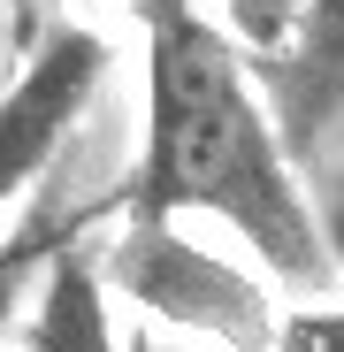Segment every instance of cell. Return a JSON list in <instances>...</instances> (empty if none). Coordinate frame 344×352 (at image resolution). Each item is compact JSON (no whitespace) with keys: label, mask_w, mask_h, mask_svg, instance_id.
<instances>
[{"label":"cell","mask_w":344,"mask_h":352,"mask_svg":"<svg viewBox=\"0 0 344 352\" xmlns=\"http://www.w3.org/2000/svg\"><path fill=\"white\" fill-rule=\"evenodd\" d=\"M146 23V146L115 207L138 222L214 214L268 261L291 291H329V253L314 230V199L299 184L268 100L253 92L238 46L214 31L199 0L138 8Z\"/></svg>","instance_id":"obj_1"},{"label":"cell","mask_w":344,"mask_h":352,"mask_svg":"<svg viewBox=\"0 0 344 352\" xmlns=\"http://www.w3.org/2000/svg\"><path fill=\"white\" fill-rule=\"evenodd\" d=\"M100 291H123L130 307L176 322L192 337H214L229 352H275V299L268 283L238 261H222L207 245H192L176 222H138L123 214L115 238L92 253Z\"/></svg>","instance_id":"obj_2"},{"label":"cell","mask_w":344,"mask_h":352,"mask_svg":"<svg viewBox=\"0 0 344 352\" xmlns=\"http://www.w3.org/2000/svg\"><path fill=\"white\" fill-rule=\"evenodd\" d=\"M107 77V38L84 23H54L46 38H31L23 77L0 92V207H16L46 161L62 153V138L77 131V115L92 107Z\"/></svg>","instance_id":"obj_3"},{"label":"cell","mask_w":344,"mask_h":352,"mask_svg":"<svg viewBox=\"0 0 344 352\" xmlns=\"http://www.w3.org/2000/svg\"><path fill=\"white\" fill-rule=\"evenodd\" d=\"M31 322H23V352H115V322H107V291L92 268L84 230H54V245L31 276Z\"/></svg>","instance_id":"obj_4"},{"label":"cell","mask_w":344,"mask_h":352,"mask_svg":"<svg viewBox=\"0 0 344 352\" xmlns=\"http://www.w3.org/2000/svg\"><path fill=\"white\" fill-rule=\"evenodd\" d=\"M268 85H275L268 123H291L314 146V131L344 107V0H299V23L268 62Z\"/></svg>","instance_id":"obj_5"},{"label":"cell","mask_w":344,"mask_h":352,"mask_svg":"<svg viewBox=\"0 0 344 352\" xmlns=\"http://www.w3.org/2000/svg\"><path fill=\"white\" fill-rule=\"evenodd\" d=\"M291 23H299V0H222V38L229 46H253L260 62H275L283 54V38H291Z\"/></svg>","instance_id":"obj_6"},{"label":"cell","mask_w":344,"mask_h":352,"mask_svg":"<svg viewBox=\"0 0 344 352\" xmlns=\"http://www.w3.org/2000/svg\"><path fill=\"white\" fill-rule=\"evenodd\" d=\"M46 230H23V238H8L0 245V337L16 329V307L31 299V276H38V261H46Z\"/></svg>","instance_id":"obj_7"},{"label":"cell","mask_w":344,"mask_h":352,"mask_svg":"<svg viewBox=\"0 0 344 352\" xmlns=\"http://www.w3.org/2000/svg\"><path fill=\"white\" fill-rule=\"evenodd\" d=\"M275 352H344V307H291L275 314Z\"/></svg>","instance_id":"obj_8"},{"label":"cell","mask_w":344,"mask_h":352,"mask_svg":"<svg viewBox=\"0 0 344 352\" xmlns=\"http://www.w3.org/2000/svg\"><path fill=\"white\" fill-rule=\"evenodd\" d=\"M314 230H321V253H329V276H344V168L321 184L314 199Z\"/></svg>","instance_id":"obj_9"},{"label":"cell","mask_w":344,"mask_h":352,"mask_svg":"<svg viewBox=\"0 0 344 352\" xmlns=\"http://www.w3.org/2000/svg\"><path fill=\"white\" fill-rule=\"evenodd\" d=\"M38 8H46V0H16V46H23V54H31V16H38Z\"/></svg>","instance_id":"obj_10"}]
</instances>
